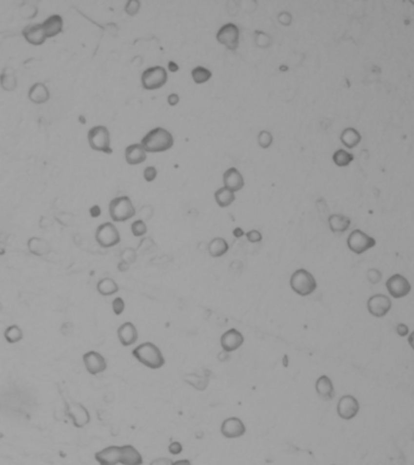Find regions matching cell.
I'll list each match as a JSON object with an SVG mask.
<instances>
[{
	"mask_svg": "<svg viewBox=\"0 0 414 465\" xmlns=\"http://www.w3.org/2000/svg\"><path fill=\"white\" fill-rule=\"evenodd\" d=\"M255 38L256 45H257L258 47H260V49H268V47L272 45V38L267 33H264V32H255Z\"/></svg>",
	"mask_w": 414,
	"mask_h": 465,
	"instance_id": "cell-37",
	"label": "cell"
},
{
	"mask_svg": "<svg viewBox=\"0 0 414 465\" xmlns=\"http://www.w3.org/2000/svg\"><path fill=\"white\" fill-rule=\"evenodd\" d=\"M139 213H140V220H150V218L153 217V213H154V211H153V207L152 206H149V205H145V206H143L142 208H140V211H139Z\"/></svg>",
	"mask_w": 414,
	"mask_h": 465,
	"instance_id": "cell-47",
	"label": "cell"
},
{
	"mask_svg": "<svg viewBox=\"0 0 414 465\" xmlns=\"http://www.w3.org/2000/svg\"><path fill=\"white\" fill-rule=\"evenodd\" d=\"M385 287L388 290L389 295L395 299H400L410 295L412 286L407 278H405L401 274H394L386 280Z\"/></svg>",
	"mask_w": 414,
	"mask_h": 465,
	"instance_id": "cell-9",
	"label": "cell"
},
{
	"mask_svg": "<svg viewBox=\"0 0 414 465\" xmlns=\"http://www.w3.org/2000/svg\"><path fill=\"white\" fill-rule=\"evenodd\" d=\"M245 235H246V239H247V240L250 241L251 243H260V241H262V239H263L262 233H260L259 230H257V229L250 230V232L246 233Z\"/></svg>",
	"mask_w": 414,
	"mask_h": 465,
	"instance_id": "cell-44",
	"label": "cell"
},
{
	"mask_svg": "<svg viewBox=\"0 0 414 465\" xmlns=\"http://www.w3.org/2000/svg\"><path fill=\"white\" fill-rule=\"evenodd\" d=\"M95 459L99 465L120 464V446H108L95 453Z\"/></svg>",
	"mask_w": 414,
	"mask_h": 465,
	"instance_id": "cell-18",
	"label": "cell"
},
{
	"mask_svg": "<svg viewBox=\"0 0 414 465\" xmlns=\"http://www.w3.org/2000/svg\"><path fill=\"white\" fill-rule=\"evenodd\" d=\"M82 363H84L85 368L91 376H97L99 373H103L107 369L108 364L105 358L99 351H87L82 355Z\"/></svg>",
	"mask_w": 414,
	"mask_h": 465,
	"instance_id": "cell-13",
	"label": "cell"
},
{
	"mask_svg": "<svg viewBox=\"0 0 414 465\" xmlns=\"http://www.w3.org/2000/svg\"><path fill=\"white\" fill-rule=\"evenodd\" d=\"M120 464L142 465L143 457L135 446H132V445H124V446H120Z\"/></svg>",
	"mask_w": 414,
	"mask_h": 465,
	"instance_id": "cell-20",
	"label": "cell"
},
{
	"mask_svg": "<svg viewBox=\"0 0 414 465\" xmlns=\"http://www.w3.org/2000/svg\"><path fill=\"white\" fill-rule=\"evenodd\" d=\"M112 309L114 311L115 315H121L125 310V302L121 297H117L113 299L112 302Z\"/></svg>",
	"mask_w": 414,
	"mask_h": 465,
	"instance_id": "cell-42",
	"label": "cell"
},
{
	"mask_svg": "<svg viewBox=\"0 0 414 465\" xmlns=\"http://www.w3.org/2000/svg\"><path fill=\"white\" fill-rule=\"evenodd\" d=\"M396 333L400 337H407L408 333H410V328H408V326L406 325V323H401L396 326Z\"/></svg>",
	"mask_w": 414,
	"mask_h": 465,
	"instance_id": "cell-51",
	"label": "cell"
},
{
	"mask_svg": "<svg viewBox=\"0 0 414 465\" xmlns=\"http://www.w3.org/2000/svg\"><path fill=\"white\" fill-rule=\"evenodd\" d=\"M125 159L129 165H139L147 160V152L143 149L140 143L127 145L125 149Z\"/></svg>",
	"mask_w": 414,
	"mask_h": 465,
	"instance_id": "cell-24",
	"label": "cell"
},
{
	"mask_svg": "<svg viewBox=\"0 0 414 465\" xmlns=\"http://www.w3.org/2000/svg\"><path fill=\"white\" fill-rule=\"evenodd\" d=\"M154 245V243H153V240L152 239H149V238H147V239H143V241L142 243H140V245L138 246V251H140L142 250L143 247H144L145 246V248L144 250H148V248L150 247V246H153Z\"/></svg>",
	"mask_w": 414,
	"mask_h": 465,
	"instance_id": "cell-54",
	"label": "cell"
},
{
	"mask_svg": "<svg viewBox=\"0 0 414 465\" xmlns=\"http://www.w3.org/2000/svg\"><path fill=\"white\" fill-rule=\"evenodd\" d=\"M97 291L101 296L104 297H109V296L115 295L119 291V285L115 283L113 279L110 278H103L97 283Z\"/></svg>",
	"mask_w": 414,
	"mask_h": 465,
	"instance_id": "cell-31",
	"label": "cell"
},
{
	"mask_svg": "<svg viewBox=\"0 0 414 465\" xmlns=\"http://www.w3.org/2000/svg\"><path fill=\"white\" fill-rule=\"evenodd\" d=\"M131 232L136 238H143L148 232V227L143 220H136L131 224Z\"/></svg>",
	"mask_w": 414,
	"mask_h": 465,
	"instance_id": "cell-38",
	"label": "cell"
},
{
	"mask_svg": "<svg viewBox=\"0 0 414 465\" xmlns=\"http://www.w3.org/2000/svg\"><path fill=\"white\" fill-rule=\"evenodd\" d=\"M169 70H170V72H172V73L178 72V70H179V66H178V64L176 63V62L170 61V62H169Z\"/></svg>",
	"mask_w": 414,
	"mask_h": 465,
	"instance_id": "cell-58",
	"label": "cell"
},
{
	"mask_svg": "<svg viewBox=\"0 0 414 465\" xmlns=\"http://www.w3.org/2000/svg\"><path fill=\"white\" fill-rule=\"evenodd\" d=\"M172 465H192V462L188 461V459H179V461L173 462Z\"/></svg>",
	"mask_w": 414,
	"mask_h": 465,
	"instance_id": "cell-60",
	"label": "cell"
},
{
	"mask_svg": "<svg viewBox=\"0 0 414 465\" xmlns=\"http://www.w3.org/2000/svg\"><path fill=\"white\" fill-rule=\"evenodd\" d=\"M41 24L45 33H46L47 39L57 37L63 31V19L59 15H52L49 19L45 20Z\"/></svg>",
	"mask_w": 414,
	"mask_h": 465,
	"instance_id": "cell-26",
	"label": "cell"
},
{
	"mask_svg": "<svg viewBox=\"0 0 414 465\" xmlns=\"http://www.w3.org/2000/svg\"><path fill=\"white\" fill-rule=\"evenodd\" d=\"M140 10V2L139 0H129L125 5V11H126L127 15L130 16H135L139 12Z\"/></svg>",
	"mask_w": 414,
	"mask_h": 465,
	"instance_id": "cell-41",
	"label": "cell"
},
{
	"mask_svg": "<svg viewBox=\"0 0 414 465\" xmlns=\"http://www.w3.org/2000/svg\"><path fill=\"white\" fill-rule=\"evenodd\" d=\"M157 176H158V170L155 166H148L144 168V171H143V177H144V180L147 181V182H153V181L157 178Z\"/></svg>",
	"mask_w": 414,
	"mask_h": 465,
	"instance_id": "cell-45",
	"label": "cell"
},
{
	"mask_svg": "<svg viewBox=\"0 0 414 465\" xmlns=\"http://www.w3.org/2000/svg\"><path fill=\"white\" fill-rule=\"evenodd\" d=\"M207 250H208V253H210L212 257L215 258L222 257V256H224L225 253L229 251V243H227L225 239L215 238L208 243Z\"/></svg>",
	"mask_w": 414,
	"mask_h": 465,
	"instance_id": "cell-30",
	"label": "cell"
},
{
	"mask_svg": "<svg viewBox=\"0 0 414 465\" xmlns=\"http://www.w3.org/2000/svg\"><path fill=\"white\" fill-rule=\"evenodd\" d=\"M4 338L9 344H16L23 339V331L19 325H10L5 328Z\"/></svg>",
	"mask_w": 414,
	"mask_h": 465,
	"instance_id": "cell-34",
	"label": "cell"
},
{
	"mask_svg": "<svg viewBox=\"0 0 414 465\" xmlns=\"http://www.w3.org/2000/svg\"><path fill=\"white\" fill-rule=\"evenodd\" d=\"M173 461L171 458H167V457H159V458H155L150 462L149 465H172Z\"/></svg>",
	"mask_w": 414,
	"mask_h": 465,
	"instance_id": "cell-50",
	"label": "cell"
},
{
	"mask_svg": "<svg viewBox=\"0 0 414 465\" xmlns=\"http://www.w3.org/2000/svg\"><path fill=\"white\" fill-rule=\"evenodd\" d=\"M361 140H362V136L361 133L355 129V127H346L340 133V142L343 143L344 147L348 148V149H353L355 148L356 145L360 144Z\"/></svg>",
	"mask_w": 414,
	"mask_h": 465,
	"instance_id": "cell-29",
	"label": "cell"
},
{
	"mask_svg": "<svg viewBox=\"0 0 414 465\" xmlns=\"http://www.w3.org/2000/svg\"><path fill=\"white\" fill-rule=\"evenodd\" d=\"M22 35H23V38L26 39L27 42L35 45V46L42 45L47 40L46 33H45L41 23L29 24V26L24 27V29L22 31Z\"/></svg>",
	"mask_w": 414,
	"mask_h": 465,
	"instance_id": "cell-17",
	"label": "cell"
},
{
	"mask_svg": "<svg viewBox=\"0 0 414 465\" xmlns=\"http://www.w3.org/2000/svg\"><path fill=\"white\" fill-rule=\"evenodd\" d=\"M408 343H410L411 348L414 350V331L410 334V336H408Z\"/></svg>",
	"mask_w": 414,
	"mask_h": 465,
	"instance_id": "cell-61",
	"label": "cell"
},
{
	"mask_svg": "<svg viewBox=\"0 0 414 465\" xmlns=\"http://www.w3.org/2000/svg\"><path fill=\"white\" fill-rule=\"evenodd\" d=\"M17 85H19V81H17L15 70L11 67H5L1 70V74H0V86H1V89L5 90V91L11 92L16 90Z\"/></svg>",
	"mask_w": 414,
	"mask_h": 465,
	"instance_id": "cell-28",
	"label": "cell"
},
{
	"mask_svg": "<svg viewBox=\"0 0 414 465\" xmlns=\"http://www.w3.org/2000/svg\"><path fill=\"white\" fill-rule=\"evenodd\" d=\"M108 210H109V216L113 222H126L136 215V208H135L131 199L126 195L114 198L109 202Z\"/></svg>",
	"mask_w": 414,
	"mask_h": 465,
	"instance_id": "cell-4",
	"label": "cell"
},
{
	"mask_svg": "<svg viewBox=\"0 0 414 465\" xmlns=\"http://www.w3.org/2000/svg\"><path fill=\"white\" fill-rule=\"evenodd\" d=\"M182 451H183V446L180 442L172 441L171 444L169 445V452L171 454H173V456H177V454L182 453Z\"/></svg>",
	"mask_w": 414,
	"mask_h": 465,
	"instance_id": "cell-48",
	"label": "cell"
},
{
	"mask_svg": "<svg viewBox=\"0 0 414 465\" xmlns=\"http://www.w3.org/2000/svg\"><path fill=\"white\" fill-rule=\"evenodd\" d=\"M245 338L237 328H229L220 337V346L227 353H233L242 346Z\"/></svg>",
	"mask_w": 414,
	"mask_h": 465,
	"instance_id": "cell-16",
	"label": "cell"
},
{
	"mask_svg": "<svg viewBox=\"0 0 414 465\" xmlns=\"http://www.w3.org/2000/svg\"><path fill=\"white\" fill-rule=\"evenodd\" d=\"M118 338L121 345L131 346L138 341V331L132 323H124L118 328Z\"/></svg>",
	"mask_w": 414,
	"mask_h": 465,
	"instance_id": "cell-21",
	"label": "cell"
},
{
	"mask_svg": "<svg viewBox=\"0 0 414 465\" xmlns=\"http://www.w3.org/2000/svg\"><path fill=\"white\" fill-rule=\"evenodd\" d=\"M140 82L145 90L161 89L167 82V70L161 66L148 68L142 73Z\"/></svg>",
	"mask_w": 414,
	"mask_h": 465,
	"instance_id": "cell-7",
	"label": "cell"
},
{
	"mask_svg": "<svg viewBox=\"0 0 414 465\" xmlns=\"http://www.w3.org/2000/svg\"><path fill=\"white\" fill-rule=\"evenodd\" d=\"M67 417L72 421L75 428L80 429L86 426L91 421V416L86 407L80 402H70L66 407Z\"/></svg>",
	"mask_w": 414,
	"mask_h": 465,
	"instance_id": "cell-11",
	"label": "cell"
},
{
	"mask_svg": "<svg viewBox=\"0 0 414 465\" xmlns=\"http://www.w3.org/2000/svg\"><path fill=\"white\" fill-rule=\"evenodd\" d=\"M332 159H333V162H335L337 166L345 167V166H349V165L354 162L355 157H354L353 153L348 152V150L338 149L333 153Z\"/></svg>",
	"mask_w": 414,
	"mask_h": 465,
	"instance_id": "cell-35",
	"label": "cell"
},
{
	"mask_svg": "<svg viewBox=\"0 0 414 465\" xmlns=\"http://www.w3.org/2000/svg\"><path fill=\"white\" fill-rule=\"evenodd\" d=\"M121 261L132 264L137 261V251L135 248H125L121 253Z\"/></svg>",
	"mask_w": 414,
	"mask_h": 465,
	"instance_id": "cell-40",
	"label": "cell"
},
{
	"mask_svg": "<svg viewBox=\"0 0 414 465\" xmlns=\"http://www.w3.org/2000/svg\"><path fill=\"white\" fill-rule=\"evenodd\" d=\"M245 232H243L242 230V228H240V227H237V228H235L234 230H233V235L235 236V238H242V236H245Z\"/></svg>",
	"mask_w": 414,
	"mask_h": 465,
	"instance_id": "cell-57",
	"label": "cell"
},
{
	"mask_svg": "<svg viewBox=\"0 0 414 465\" xmlns=\"http://www.w3.org/2000/svg\"><path fill=\"white\" fill-rule=\"evenodd\" d=\"M217 359L220 361V363H225V361H228L230 359V353H227V351L222 350L220 353H218Z\"/></svg>",
	"mask_w": 414,
	"mask_h": 465,
	"instance_id": "cell-55",
	"label": "cell"
},
{
	"mask_svg": "<svg viewBox=\"0 0 414 465\" xmlns=\"http://www.w3.org/2000/svg\"><path fill=\"white\" fill-rule=\"evenodd\" d=\"M328 225L333 233H345L350 228L351 221L342 213H332L328 216Z\"/></svg>",
	"mask_w": 414,
	"mask_h": 465,
	"instance_id": "cell-27",
	"label": "cell"
},
{
	"mask_svg": "<svg viewBox=\"0 0 414 465\" xmlns=\"http://www.w3.org/2000/svg\"><path fill=\"white\" fill-rule=\"evenodd\" d=\"M290 286L297 295L307 297L315 292L317 288V283L313 274L307 269H297L291 275Z\"/></svg>",
	"mask_w": 414,
	"mask_h": 465,
	"instance_id": "cell-3",
	"label": "cell"
},
{
	"mask_svg": "<svg viewBox=\"0 0 414 465\" xmlns=\"http://www.w3.org/2000/svg\"><path fill=\"white\" fill-rule=\"evenodd\" d=\"M2 311V304H1V301H0V313H1Z\"/></svg>",
	"mask_w": 414,
	"mask_h": 465,
	"instance_id": "cell-63",
	"label": "cell"
},
{
	"mask_svg": "<svg viewBox=\"0 0 414 465\" xmlns=\"http://www.w3.org/2000/svg\"><path fill=\"white\" fill-rule=\"evenodd\" d=\"M315 390L317 393L318 398L321 400H325V401H331L335 395L332 381L326 374L318 377L315 383Z\"/></svg>",
	"mask_w": 414,
	"mask_h": 465,
	"instance_id": "cell-22",
	"label": "cell"
},
{
	"mask_svg": "<svg viewBox=\"0 0 414 465\" xmlns=\"http://www.w3.org/2000/svg\"><path fill=\"white\" fill-rule=\"evenodd\" d=\"M27 247L29 252L37 257H44L51 253V245L49 241L38 236H32L27 240Z\"/></svg>",
	"mask_w": 414,
	"mask_h": 465,
	"instance_id": "cell-23",
	"label": "cell"
},
{
	"mask_svg": "<svg viewBox=\"0 0 414 465\" xmlns=\"http://www.w3.org/2000/svg\"><path fill=\"white\" fill-rule=\"evenodd\" d=\"M167 103H169L170 105H172V107H175V105H177L178 103H179V96H178L177 94L169 95V97H167Z\"/></svg>",
	"mask_w": 414,
	"mask_h": 465,
	"instance_id": "cell-53",
	"label": "cell"
},
{
	"mask_svg": "<svg viewBox=\"0 0 414 465\" xmlns=\"http://www.w3.org/2000/svg\"><path fill=\"white\" fill-rule=\"evenodd\" d=\"M130 265H131V264H129V263H126V262H124V261H121V262H120L119 264H118V269H119V271H121V273H125V271L129 270Z\"/></svg>",
	"mask_w": 414,
	"mask_h": 465,
	"instance_id": "cell-56",
	"label": "cell"
},
{
	"mask_svg": "<svg viewBox=\"0 0 414 465\" xmlns=\"http://www.w3.org/2000/svg\"><path fill=\"white\" fill-rule=\"evenodd\" d=\"M87 141L91 149L96 152H102L105 154H112L113 149L110 147V132L103 125H97L91 127L87 132Z\"/></svg>",
	"mask_w": 414,
	"mask_h": 465,
	"instance_id": "cell-5",
	"label": "cell"
},
{
	"mask_svg": "<svg viewBox=\"0 0 414 465\" xmlns=\"http://www.w3.org/2000/svg\"><path fill=\"white\" fill-rule=\"evenodd\" d=\"M132 355L138 363L150 369H159L165 365V358L161 350L152 342L139 344L132 350Z\"/></svg>",
	"mask_w": 414,
	"mask_h": 465,
	"instance_id": "cell-2",
	"label": "cell"
},
{
	"mask_svg": "<svg viewBox=\"0 0 414 465\" xmlns=\"http://www.w3.org/2000/svg\"><path fill=\"white\" fill-rule=\"evenodd\" d=\"M192 78L197 84H205L212 78V73L207 68L197 66L192 70Z\"/></svg>",
	"mask_w": 414,
	"mask_h": 465,
	"instance_id": "cell-36",
	"label": "cell"
},
{
	"mask_svg": "<svg viewBox=\"0 0 414 465\" xmlns=\"http://www.w3.org/2000/svg\"><path fill=\"white\" fill-rule=\"evenodd\" d=\"M90 212H91L92 217H97V216H99V213H101V210H99V206L96 205V206H94L91 210H90Z\"/></svg>",
	"mask_w": 414,
	"mask_h": 465,
	"instance_id": "cell-59",
	"label": "cell"
},
{
	"mask_svg": "<svg viewBox=\"0 0 414 465\" xmlns=\"http://www.w3.org/2000/svg\"><path fill=\"white\" fill-rule=\"evenodd\" d=\"M257 141H258V144H259L260 147L263 148V149H267V148H269L270 145L273 144V141H274V138H273V135L269 131H265V130H263V131H260L259 133H258Z\"/></svg>",
	"mask_w": 414,
	"mask_h": 465,
	"instance_id": "cell-39",
	"label": "cell"
},
{
	"mask_svg": "<svg viewBox=\"0 0 414 465\" xmlns=\"http://www.w3.org/2000/svg\"><path fill=\"white\" fill-rule=\"evenodd\" d=\"M6 252V245L5 243H0V256H4Z\"/></svg>",
	"mask_w": 414,
	"mask_h": 465,
	"instance_id": "cell-62",
	"label": "cell"
},
{
	"mask_svg": "<svg viewBox=\"0 0 414 465\" xmlns=\"http://www.w3.org/2000/svg\"><path fill=\"white\" fill-rule=\"evenodd\" d=\"M216 39L229 50H237L240 42V29L237 24L227 23L218 29Z\"/></svg>",
	"mask_w": 414,
	"mask_h": 465,
	"instance_id": "cell-10",
	"label": "cell"
},
{
	"mask_svg": "<svg viewBox=\"0 0 414 465\" xmlns=\"http://www.w3.org/2000/svg\"><path fill=\"white\" fill-rule=\"evenodd\" d=\"M346 245H348L349 250L355 255H362V253L375 247L377 245V241L363 230L354 229L346 239Z\"/></svg>",
	"mask_w": 414,
	"mask_h": 465,
	"instance_id": "cell-6",
	"label": "cell"
},
{
	"mask_svg": "<svg viewBox=\"0 0 414 465\" xmlns=\"http://www.w3.org/2000/svg\"><path fill=\"white\" fill-rule=\"evenodd\" d=\"M381 278H383V275H381V273L378 269L371 268L367 270V280L370 281L371 283H373V285L379 283L381 281Z\"/></svg>",
	"mask_w": 414,
	"mask_h": 465,
	"instance_id": "cell-43",
	"label": "cell"
},
{
	"mask_svg": "<svg viewBox=\"0 0 414 465\" xmlns=\"http://www.w3.org/2000/svg\"><path fill=\"white\" fill-rule=\"evenodd\" d=\"M235 199H237L235 193L225 187L219 188L215 193V200L217 205L220 206V207H228V206H230L234 202Z\"/></svg>",
	"mask_w": 414,
	"mask_h": 465,
	"instance_id": "cell-32",
	"label": "cell"
},
{
	"mask_svg": "<svg viewBox=\"0 0 414 465\" xmlns=\"http://www.w3.org/2000/svg\"><path fill=\"white\" fill-rule=\"evenodd\" d=\"M95 239H96L97 243L103 248L114 247L121 241L119 230L110 222H104L97 227Z\"/></svg>",
	"mask_w": 414,
	"mask_h": 465,
	"instance_id": "cell-8",
	"label": "cell"
},
{
	"mask_svg": "<svg viewBox=\"0 0 414 465\" xmlns=\"http://www.w3.org/2000/svg\"><path fill=\"white\" fill-rule=\"evenodd\" d=\"M223 183H224L225 188L235 193L242 189L245 185V180H243L241 172L237 167H230L223 175Z\"/></svg>",
	"mask_w": 414,
	"mask_h": 465,
	"instance_id": "cell-19",
	"label": "cell"
},
{
	"mask_svg": "<svg viewBox=\"0 0 414 465\" xmlns=\"http://www.w3.org/2000/svg\"><path fill=\"white\" fill-rule=\"evenodd\" d=\"M31 11L32 12H38V9L35 6H33V5H26V6H24L23 9L21 10V14H22V16L24 17V19H33V17H35V16H34V15L31 14Z\"/></svg>",
	"mask_w": 414,
	"mask_h": 465,
	"instance_id": "cell-49",
	"label": "cell"
},
{
	"mask_svg": "<svg viewBox=\"0 0 414 465\" xmlns=\"http://www.w3.org/2000/svg\"><path fill=\"white\" fill-rule=\"evenodd\" d=\"M184 382L199 391L206 390L208 386V377L199 373H189L184 376Z\"/></svg>",
	"mask_w": 414,
	"mask_h": 465,
	"instance_id": "cell-33",
	"label": "cell"
},
{
	"mask_svg": "<svg viewBox=\"0 0 414 465\" xmlns=\"http://www.w3.org/2000/svg\"><path fill=\"white\" fill-rule=\"evenodd\" d=\"M29 101L35 104H44L50 100V91L47 86L42 82H35L28 90Z\"/></svg>",
	"mask_w": 414,
	"mask_h": 465,
	"instance_id": "cell-25",
	"label": "cell"
},
{
	"mask_svg": "<svg viewBox=\"0 0 414 465\" xmlns=\"http://www.w3.org/2000/svg\"><path fill=\"white\" fill-rule=\"evenodd\" d=\"M360 412V404L353 395H343L337 404V413L344 421L355 418Z\"/></svg>",
	"mask_w": 414,
	"mask_h": 465,
	"instance_id": "cell-14",
	"label": "cell"
},
{
	"mask_svg": "<svg viewBox=\"0 0 414 465\" xmlns=\"http://www.w3.org/2000/svg\"><path fill=\"white\" fill-rule=\"evenodd\" d=\"M391 306H393L391 299L383 293L371 296L367 301L368 313L375 318H384L391 310Z\"/></svg>",
	"mask_w": 414,
	"mask_h": 465,
	"instance_id": "cell-12",
	"label": "cell"
},
{
	"mask_svg": "<svg viewBox=\"0 0 414 465\" xmlns=\"http://www.w3.org/2000/svg\"><path fill=\"white\" fill-rule=\"evenodd\" d=\"M73 330H74V326L72 323H64L61 326V332L63 336H69L70 333H73Z\"/></svg>",
	"mask_w": 414,
	"mask_h": 465,
	"instance_id": "cell-52",
	"label": "cell"
},
{
	"mask_svg": "<svg viewBox=\"0 0 414 465\" xmlns=\"http://www.w3.org/2000/svg\"><path fill=\"white\" fill-rule=\"evenodd\" d=\"M140 145L147 153L166 152L173 147V136L164 127H155L142 138Z\"/></svg>",
	"mask_w": 414,
	"mask_h": 465,
	"instance_id": "cell-1",
	"label": "cell"
},
{
	"mask_svg": "<svg viewBox=\"0 0 414 465\" xmlns=\"http://www.w3.org/2000/svg\"><path fill=\"white\" fill-rule=\"evenodd\" d=\"M220 432L227 439H239L246 434V425L237 417H229L223 421Z\"/></svg>",
	"mask_w": 414,
	"mask_h": 465,
	"instance_id": "cell-15",
	"label": "cell"
},
{
	"mask_svg": "<svg viewBox=\"0 0 414 465\" xmlns=\"http://www.w3.org/2000/svg\"><path fill=\"white\" fill-rule=\"evenodd\" d=\"M277 21L280 22L282 26L287 27L292 23V15L288 11H282L277 15Z\"/></svg>",
	"mask_w": 414,
	"mask_h": 465,
	"instance_id": "cell-46",
	"label": "cell"
}]
</instances>
